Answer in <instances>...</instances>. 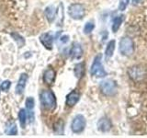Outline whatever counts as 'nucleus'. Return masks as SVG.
I'll return each mask as SVG.
<instances>
[{"mask_svg": "<svg viewBox=\"0 0 147 138\" xmlns=\"http://www.w3.org/2000/svg\"><path fill=\"white\" fill-rule=\"evenodd\" d=\"M70 55L73 59H79L82 57L83 55V49H82V46L77 43H75L73 44L71 51H70Z\"/></svg>", "mask_w": 147, "mask_h": 138, "instance_id": "9b49d317", "label": "nucleus"}, {"mask_svg": "<svg viewBox=\"0 0 147 138\" xmlns=\"http://www.w3.org/2000/svg\"><path fill=\"white\" fill-rule=\"evenodd\" d=\"M11 36L13 37V39L16 41V43H18V47H22L23 44L25 43V41L23 39V37H21L18 33H11Z\"/></svg>", "mask_w": 147, "mask_h": 138, "instance_id": "aec40b11", "label": "nucleus"}, {"mask_svg": "<svg viewBox=\"0 0 147 138\" xmlns=\"http://www.w3.org/2000/svg\"><path fill=\"white\" fill-rule=\"evenodd\" d=\"M27 81H28L27 74H22L20 77V79H18V82L17 87H16V93L18 95H20L23 93V91H24V89L26 87Z\"/></svg>", "mask_w": 147, "mask_h": 138, "instance_id": "9d476101", "label": "nucleus"}, {"mask_svg": "<svg viewBox=\"0 0 147 138\" xmlns=\"http://www.w3.org/2000/svg\"><path fill=\"white\" fill-rule=\"evenodd\" d=\"M115 46H116V41H115L114 40H111V41H109V43H108L107 47H106V50H105L106 59H109L113 55L114 51H115Z\"/></svg>", "mask_w": 147, "mask_h": 138, "instance_id": "4468645a", "label": "nucleus"}, {"mask_svg": "<svg viewBox=\"0 0 147 138\" xmlns=\"http://www.w3.org/2000/svg\"><path fill=\"white\" fill-rule=\"evenodd\" d=\"M86 127V119L85 117L81 114H78L74 118L72 124H71V129L75 133H80L84 131Z\"/></svg>", "mask_w": 147, "mask_h": 138, "instance_id": "423d86ee", "label": "nucleus"}, {"mask_svg": "<svg viewBox=\"0 0 147 138\" xmlns=\"http://www.w3.org/2000/svg\"><path fill=\"white\" fill-rule=\"evenodd\" d=\"M85 7L81 4H72L69 6L68 14L74 20H81L85 16Z\"/></svg>", "mask_w": 147, "mask_h": 138, "instance_id": "39448f33", "label": "nucleus"}, {"mask_svg": "<svg viewBox=\"0 0 147 138\" xmlns=\"http://www.w3.org/2000/svg\"><path fill=\"white\" fill-rule=\"evenodd\" d=\"M123 20H124V16H122V15L117 16L113 20V22H112V31L114 32V33H115V32H117L119 30V28H121V25L122 24Z\"/></svg>", "mask_w": 147, "mask_h": 138, "instance_id": "dca6fc26", "label": "nucleus"}, {"mask_svg": "<svg viewBox=\"0 0 147 138\" xmlns=\"http://www.w3.org/2000/svg\"><path fill=\"white\" fill-rule=\"evenodd\" d=\"M101 59H102V55L101 54H98L95 57L90 68L91 76H94L96 77H104L107 76V72L105 71Z\"/></svg>", "mask_w": 147, "mask_h": 138, "instance_id": "f03ea898", "label": "nucleus"}, {"mask_svg": "<svg viewBox=\"0 0 147 138\" xmlns=\"http://www.w3.org/2000/svg\"><path fill=\"white\" fill-rule=\"evenodd\" d=\"M18 119H20V122L22 128H24L26 125V121H27V113L25 110H20L18 112Z\"/></svg>", "mask_w": 147, "mask_h": 138, "instance_id": "6ab92c4d", "label": "nucleus"}, {"mask_svg": "<svg viewBox=\"0 0 147 138\" xmlns=\"http://www.w3.org/2000/svg\"><path fill=\"white\" fill-rule=\"evenodd\" d=\"M112 127V123L111 121L107 118V117H103L99 119V121L98 122V130L102 132V133H107L109 132Z\"/></svg>", "mask_w": 147, "mask_h": 138, "instance_id": "6e6552de", "label": "nucleus"}, {"mask_svg": "<svg viewBox=\"0 0 147 138\" xmlns=\"http://www.w3.org/2000/svg\"><path fill=\"white\" fill-rule=\"evenodd\" d=\"M141 1H142V0H132V4L133 5H137V4H139Z\"/></svg>", "mask_w": 147, "mask_h": 138, "instance_id": "bb28decb", "label": "nucleus"}, {"mask_svg": "<svg viewBox=\"0 0 147 138\" xmlns=\"http://www.w3.org/2000/svg\"><path fill=\"white\" fill-rule=\"evenodd\" d=\"M79 99H80L79 92L74 90L70 92L66 97V105L69 106V107H73V106H75L78 102Z\"/></svg>", "mask_w": 147, "mask_h": 138, "instance_id": "1a4fd4ad", "label": "nucleus"}, {"mask_svg": "<svg viewBox=\"0 0 147 138\" xmlns=\"http://www.w3.org/2000/svg\"><path fill=\"white\" fill-rule=\"evenodd\" d=\"M68 40H69V37H68L67 35H63V36H62V37H61V38H60V41H61L63 43H67Z\"/></svg>", "mask_w": 147, "mask_h": 138, "instance_id": "a878e982", "label": "nucleus"}, {"mask_svg": "<svg viewBox=\"0 0 147 138\" xmlns=\"http://www.w3.org/2000/svg\"><path fill=\"white\" fill-rule=\"evenodd\" d=\"M40 43L43 44V46L45 48H47L49 50H51L53 48V36L50 33H43L41 34L40 37Z\"/></svg>", "mask_w": 147, "mask_h": 138, "instance_id": "f8f14e48", "label": "nucleus"}, {"mask_svg": "<svg viewBox=\"0 0 147 138\" xmlns=\"http://www.w3.org/2000/svg\"><path fill=\"white\" fill-rule=\"evenodd\" d=\"M85 66L83 63H79L76 64L75 66V75L77 78H80L82 77V76L84 75V70H85Z\"/></svg>", "mask_w": 147, "mask_h": 138, "instance_id": "a211bd4d", "label": "nucleus"}, {"mask_svg": "<svg viewBox=\"0 0 147 138\" xmlns=\"http://www.w3.org/2000/svg\"><path fill=\"white\" fill-rule=\"evenodd\" d=\"M100 90L105 96H114L117 93V84L112 79H106L100 83Z\"/></svg>", "mask_w": 147, "mask_h": 138, "instance_id": "20e7f679", "label": "nucleus"}, {"mask_svg": "<svg viewBox=\"0 0 147 138\" xmlns=\"http://www.w3.org/2000/svg\"><path fill=\"white\" fill-rule=\"evenodd\" d=\"M54 78H55V71L53 68H48L44 73L43 81L47 85H52L53 82L54 81Z\"/></svg>", "mask_w": 147, "mask_h": 138, "instance_id": "ddd939ff", "label": "nucleus"}, {"mask_svg": "<svg viewBox=\"0 0 147 138\" xmlns=\"http://www.w3.org/2000/svg\"><path fill=\"white\" fill-rule=\"evenodd\" d=\"M40 103L42 107L46 110H53L56 106V99L53 91L43 90L40 95Z\"/></svg>", "mask_w": 147, "mask_h": 138, "instance_id": "f257e3e1", "label": "nucleus"}, {"mask_svg": "<svg viewBox=\"0 0 147 138\" xmlns=\"http://www.w3.org/2000/svg\"><path fill=\"white\" fill-rule=\"evenodd\" d=\"M54 131H55V133H57L58 135H63V121H59L56 124H55Z\"/></svg>", "mask_w": 147, "mask_h": 138, "instance_id": "4be33fe9", "label": "nucleus"}, {"mask_svg": "<svg viewBox=\"0 0 147 138\" xmlns=\"http://www.w3.org/2000/svg\"><path fill=\"white\" fill-rule=\"evenodd\" d=\"M129 76H130L131 79H133L134 81H139L142 80V78L144 77L145 72L142 67L139 66H133L131 67L130 70H129Z\"/></svg>", "mask_w": 147, "mask_h": 138, "instance_id": "0eeeda50", "label": "nucleus"}, {"mask_svg": "<svg viewBox=\"0 0 147 138\" xmlns=\"http://www.w3.org/2000/svg\"><path fill=\"white\" fill-rule=\"evenodd\" d=\"M45 16L49 20V22H53L55 18V16H56V9H55V7L53 6H49L46 7Z\"/></svg>", "mask_w": 147, "mask_h": 138, "instance_id": "2eb2a0df", "label": "nucleus"}, {"mask_svg": "<svg viewBox=\"0 0 147 138\" xmlns=\"http://www.w3.org/2000/svg\"><path fill=\"white\" fill-rule=\"evenodd\" d=\"M34 105H35L34 99L32 98V97H29V98L26 99V107H27V109L32 110L34 108Z\"/></svg>", "mask_w": 147, "mask_h": 138, "instance_id": "5701e85b", "label": "nucleus"}, {"mask_svg": "<svg viewBox=\"0 0 147 138\" xmlns=\"http://www.w3.org/2000/svg\"><path fill=\"white\" fill-rule=\"evenodd\" d=\"M130 3V0H119V10L123 11L125 10L127 6Z\"/></svg>", "mask_w": 147, "mask_h": 138, "instance_id": "b1692460", "label": "nucleus"}, {"mask_svg": "<svg viewBox=\"0 0 147 138\" xmlns=\"http://www.w3.org/2000/svg\"><path fill=\"white\" fill-rule=\"evenodd\" d=\"M6 133L8 135H16L18 133V129L16 124L14 122L7 123L6 127Z\"/></svg>", "mask_w": 147, "mask_h": 138, "instance_id": "f3484780", "label": "nucleus"}, {"mask_svg": "<svg viewBox=\"0 0 147 138\" xmlns=\"http://www.w3.org/2000/svg\"><path fill=\"white\" fill-rule=\"evenodd\" d=\"M95 29V24L94 22L92 21H88L87 23H86V25L84 27V32L86 34H89L90 32Z\"/></svg>", "mask_w": 147, "mask_h": 138, "instance_id": "412c9836", "label": "nucleus"}, {"mask_svg": "<svg viewBox=\"0 0 147 138\" xmlns=\"http://www.w3.org/2000/svg\"><path fill=\"white\" fill-rule=\"evenodd\" d=\"M10 86H11V82H10V81H8V80H6V81H4V82L2 83V85H1V87H0V89H1L3 91L7 92V91L9 89V87H10Z\"/></svg>", "mask_w": 147, "mask_h": 138, "instance_id": "393cba45", "label": "nucleus"}, {"mask_svg": "<svg viewBox=\"0 0 147 138\" xmlns=\"http://www.w3.org/2000/svg\"><path fill=\"white\" fill-rule=\"evenodd\" d=\"M119 52L124 56H130L134 53V43L130 37H123L119 41Z\"/></svg>", "mask_w": 147, "mask_h": 138, "instance_id": "7ed1b4c3", "label": "nucleus"}]
</instances>
